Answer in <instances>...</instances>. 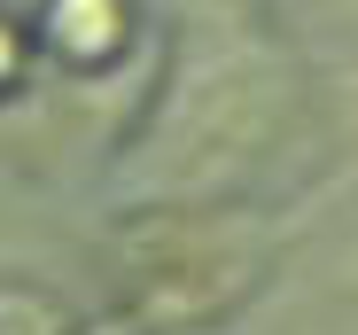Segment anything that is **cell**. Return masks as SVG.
Instances as JSON below:
<instances>
[{"instance_id":"cell-3","label":"cell","mask_w":358,"mask_h":335,"mask_svg":"<svg viewBox=\"0 0 358 335\" xmlns=\"http://www.w3.org/2000/svg\"><path fill=\"white\" fill-rule=\"evenodd\" d=\"M350 281H358V242H350Z\"/></svg>"},{"instance_id":"cell-2","label":"cell","mask_w":358,"mask_h":335,"mask_svg":"<svg viewBox=\"0 0 358 335\" xmlns=\"http://www.w3.org/2000/svg\"><path fill=\"white\" fill-rule=\"evenodd\" d=\"M133 281H141V304L148 312L195 320V312H210V304H226L234 289H242V250L171 227V234H156V242L133 250Z\"/></svg>"},{"instance_id":"cell-1","label":"cell","mask_w":358,"mask_h":335,"mask_svg":"<svg viewBox=\"0 0 358 335\" xmlns=\"http://www.w3.org/2000/svg\"><path fill=\"white\" fill-rule=\"evenodd\" d=\"M288 109V63L250 39V31H203L187 47V63L171 78L164 125L148 148V180L171 195H203L218 180H234L242 164H257V148L280 133Z\"/></svg>"}]
</instances>
